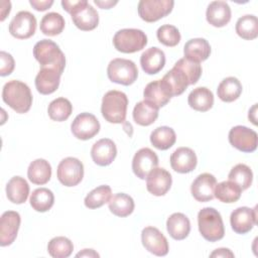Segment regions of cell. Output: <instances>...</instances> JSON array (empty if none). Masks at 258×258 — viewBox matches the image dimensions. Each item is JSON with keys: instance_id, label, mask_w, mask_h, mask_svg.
I'll return each mask as SVG.
<instances>
[{"instance_id": "9", "label": "cell", "mask_w": 258, "mask_h": 258, "mask_svg": "<svg viewBox=\"0 0 258 258\" xmlns=\"http://www.w3.org/2000/svg\"><path fill=\"white\" fill-rule=\"evenodd\" d=\"M173 5L172 0H141L138 3V14L146 22H155L167 16Z\"/></svg>"}, {"instance_id": "20", "label": "cell", "mask_w": 258, "mask_h": 258, "mask_svg": "<svg viewBox=\"0 0 258 258\" xmlns=\"http://www.w3.org/2000/svg\"><path fill=\"white\" fill-rule=\"evenodd\" d=\"M198 163L195 151L189 147H178L170 155V165L172 169L179 173L192 171Z\"/></svg>"}, {"instance_id": "50", "label": "cell", "mask_w": 258, "mask_h": 258, "mask_svg": "<svg viewBox=\"0 0 258 258\" xmlns=\"http://www.w3.org/2000/svg\"><path fill=\"white\" fill-rule=\"evenodd\" d=\"M256 108H257V104H255L250 110H249V114H248V118H249V120L254 124V125H256L257 124V122H256Z\"/></svg>"}, {"instance_id": "36", "label": "cell", "mask_w": 258, "mask_h": 258, "mask_svg": "<svg viewBox=\"0 0 258 258\" xmlns=\"http://www.w3.org/2000/svg\"><path fill=\"white\" fill-rule=\"evenodd\" d=\"M241 192L242 189L236 183L226 180L216 184L214 196L222 203L232 204L240 199Z\"/></svg>"}, {"instance_id": "41", "label": "cell", "mask_w": 258, "mask_h": 258, "mask_svg": "<svg viewBox=\"0 0 258 258\" xmlns=\"http://www.w3.org/2000/svg\"><path fill=\"white\" fill-rule=\"evenodd\" d=\"M112 189L109 185H100L91 190L85 198V206L89 209H98L110 201Z\"/></svg>"}, {"instance_id": "26", "label": "cell", "mask_w": 258, "mask_h": 258, "mask_svg": "<svg viewBox=\"0 0 258 258\" xmlns=\"http://www.w3.org/2000/svg\"><path fill=\"white\" fill-rule=\"evenodd\" d=\"M166 229L172 239L183 240L190 232V222L184 214L174 213L167 219Z\"/></svg>"}, {"instance_id": "17", "label": "cell", "mask_w": 258, "mask_h": 258, "mask_svg": "<svg viewBox=\"0 0 258 258\" xmlns=\"http://www.w3.org/2000/svg\"><path fill=\"white\" fill-rule=\"evenodd\" d=\"M160 84L170 98L181 95L189 86L187 77L175 66L163 76L160 80Z\"/></svg>"}, {"instance_id": "28", "label": "cell", "mask_w": 258, "mask_h": 258, "mask_svg": "<svg viewBox=\"0 0 258 258\" xmlns=\"http://www.w3.org/2000/svg\"><path fill=\"white\" fill-rule=\"evenodd\" d=\"M187 103L189 107L196 111L207 112L214 105V95L210 89L199 87L189 93Z\"/></svg>"}, {"instance_id": "12", "label": "cell", "mask_w": 258, "mask_h": 258, "mask_svg": "<svg viewBox=\"0 0 258 258\" xmlns=\"http://www.w3.org/2000/svg\"><path fill=\"white\" fill-rule=\"evenodd\" d=\"M36 29V18L28 11H19L9 23L10 34L17 39L31 37Z\"/></svg>"}, {"instance_id": "24", "label": "cell", "mask_w": 258, "mask_h": 258, "mask_svg": "<svg viewBox=\"0 0 258 258\" xmlns=\"http://www.w3.org/2000/svg\"><path fill=\"white\" fill-rule=\"evenodd\" d=\"M140 64L142 70L148 75L159 73L165 64L164 52L156 47H150L142 52L140 56Z\"/></svg>"}, {"instance_id": "22", "label": "cell", "mask_w": 258, "mask_h": 258, "mask_svg": "<svg viewBox=\"0 0 258 258\" xmlns=\"http://www.w3.org/2000/svg\"><path fill=\"white\" fill-rule=\"evenodd\" d=\"M61 74L52 68H41L35 77V88L42 95L55 92L59 86Z\"/></svg>"}, {"instance_id": "39", "label": "cell", "mask_w": 258, "mask_h": 258, "mask_svg": "<svg viewBox=\"0 0 258 258\" xmlns=\"http://www.w3.org/2000/svg\"><path fill=\"white\" fill-rule=\"evenodd\" d=\"M63 17L56 12H49L45 14L40 21V31L48 36H54L62 32L64 28Z\"/></svg>"}, {"instance_id": "6", "label": "cell", "mask_w": 258, "mask_h": 258, "mask_svg": "<svg viewBox=\"0 0 258 258\" xmlns=\"http://www.w3.org/2000/svg\"><path fill=\"white\" fill-rule=\"evenodd\" d=\"M113 44L118 51L133 53L145 47L147 44V36L141 29L124 28L115 33Z\"/></svg>"}, {"instance_id": "37", "label": "cell", "mask_w": 258, "mask_h": 258, "mask_svg": "<svg viewBox=\"0 0 258 258\" xmlns=\"http://www.w3.org/2000/svg\"><path fill=\"white\" fill-rule=\"evenodd\" d=\"M235 28L237 34L243 39H255L258 36V19L252 14L244 15L237 20Z\"/></svg>"}, {"instance_id": "33", "label": "cell", "mask_w": 258, "mask_h": 258, "mask_svg": "<svg viewBox=\"0 0 258 258\" xmlns=\"http://www.w3.org/2000/svg\"><path fill=\"white\" fill-rule=\"evenodd\" d=\"M176 140L175 132L172 128L167 126H160L154 129L150 134L151 144L159 150L169 149Z\"/></svg>"}, {"instance_id": "1", "label": "cell", "mask_w": 258, "mask_h": 258, "mask_svg": "<svg viewBox=\"0 0 258 258\" xmlns=\"http://www.w3.org/2000/svg\"><path fill=\"white\" fill-rule=\"evenodd\" d=\"M61 6L72 15L73 22L79 29L90 31L98 26L99 14L97 10L88 3L87 0H62Z\"/></svg>"}, {"instance_id": "10", "label": "cell", "mask_w": 258, "mask_h": 258, "mask_svg": "<svg viewBox=\"0 0 258 258\" xmlns=\"http://www.w3.org/2000/svg\"><path fill=\"white\" fill-rule=\"evenodd\" d=\"M230 144L242 152H253L257 148L258 136L257 133L242 125L233 127L229 132Z\"/></svg>"}, {"instance_id": "43", "label": "cell", "mask_w": 258, "mask_h": 258, "mask_svg": "<svg viewBox=\"0 0 258 258\" xmlns=\"http://www.w3.org/2000/svg\"><path fill=\"white\" fill-rule=\"evenodd\" d=\"M157 39L165 46H175L180 41V33L174 25L164 24L156 31Z\"/></svg>"}, {"instance_id": "18", "label": "cell", "mask_w": 258, "mask_h": 258, "mask_svg": "<svg viewBox=\"0 0 258 258\" xmlns=\"http://www.w3.org/2000/svg\"><path fill=\"white\" fill-rule=\"evenodd\" d=\"M172 183L171 174L162 167L153 168L146 177L147 190L156 197L164 196Z\"/></svg>"}, {"instance_id": "38", "label": "cell", "mask_w": 258, "mask_h": 258, "mask_svg": "<svg viewBox=\"0 0 258 258\" xmlns=\"http://www.w3.org/2000/svg\"><path fill=\"white\" fill-rule=\"evenodd\" d=\"M72 112H73L72 103L63 97H60L51 101L47 108V113L49 118L56 122L66 121L71 116Z\"/></svg>"}, {"instance_id": "19", "label": "cell", "mask_w": 258, "mask_h": 258, "mask_svg": "<svg viewBox=\"0 0 258 258\" xmlns=\"http://www.w3.org/2000/svg\"><path fill=\"white\" fill-rule=\"evenodd\" d=\"M217 184L216 177L208 172H204L196 177L190 186L192 197L201 203L212 201L214 196L215 186Z\"/></svg>"}, {"instance_id": "5", "label": "cell", "mask_w": 258, "mask_h": 258, "mask_svg": "<svg viewBox=\"0 0 258 258\" xmlns=\"http://www.w3.org/2000/svg\"><path fill=\"white\" fill-rule=\"evenodd\" d=\"M198 225L201 235L210 242L223 239L225 228L221 214L214 208H204L198 214Z\"/></svg>"}, {"instance_id": "7", "label": "cell", "mask_w": 258, "mask_h": 258, "mask_svg": "<svg viewBox=\"0 0 258 258\" xmlns=\"http://www.w3.org/2000/svg\"><path fill=\"white\" fill-rule=\"evenodd\" d=\"M107 75L111 82L129 86L137 80L138 70L134 61L130 59L114 58L108 64Z\"/></svg>"}, {"instance_id": "47", "label": "cell", "mask_w": 258, "mask_h": 258, "mask_svg": "<svg viewBox=\"0 0 258 258\" xmlns=\"http://www.w3.org/2000/svg\"><path fill=\"white\" fill-rule=\"evenodd\" d=\"M210 257H234V253L231 252L230 249L227 248H219L216 249Z\"/></svg>"}, {"instance_id": "44", "label": "cell", "mask_w": 258, "mask_h": 258, "mask_svg": "<svg viewBox=\"0 0 258 258\" xmlns=\"http://www.w3.org/2000/svg\"><path fill=\"white\" fill-rule=\"evenodd\" d=\"M175 67L180 69L184 75L187 77L189 85H195L202 76V67L200 63L191 61L185 57L178 59L175 63Z\"/></svg>"}, {"instance_id": "49", "label": "cell", "mask_w": 258, "mask_h": 258, "mask_svg": "<svg viewBox=\"0 0 258 258\" xmlns=\"http://www.w3.org/2000/svg\"><path fill=\"white\" fill-rule=\"evenodd\" d=\"M76 257H99V254L93 249H84L82 252H79Z\"/></svg>"}, {"instance_id": "29", "label": "cell", "mask_w": 258, "mask_h": 258, "mask_svg": "<svg viewBox=\"0 0 258 258\" xmlns=\"http://www.w3.org/2000/svg\"><path fill=\"white\" fill-rule=\"evenodd\" d=\"M29 195V185L21 176H13L6 184V196L8 200L16 205L26 202Z\"/></svg>"}, {"instance_id": "30", "label": "cell", "mask_w": 258, "mask_h": 258, "mask_svg": "<svg viewBox=\"0 0 258 258\" xmlns=\"http://www.w3.org/2000/svg\"><path fill=\"white\" fill-rule=\"evenodd\" d=\"M27 176L34 184H45L51 177V166L45 159L37 158L29 164Z\"/></svg>"}, {"instance_id": "42", "label": "cell", "mask_w": 258, "mask_h": 258, "mask_svg": "<svg viewBox=\"0 0 258 258\" xmlns=\"http://www.w3.org/2000/svg\"><path fill=\"white\" fill-rule=\"evenodd\" d=\"M74 250L73 242L67 237H54L47 245L48 254L53 258H67Z\"/></svg>"}, {"instance_id": "15", "label": "cell", "mask_w": 258, "mask_h": 258, "mask_svg": "<svg viewBox=\"0 0 258 258\" xmlns=\"http://www.w3.org/2000/svg\"><path fill=\"white\" fill-rule=\"evenodd\" d=\"M231 227L237 234H246L250 232L257 223L256 207L250 209L248 207H240L234 210L230 216Z\"/></svg>"}, {"instance_id": "14", "label": "cell", "mask_w": 258, "mask_h": 258, "mask_svg": "<svg viewBox=\"0 0 258 258\" xmlns=\"http://www.w3.org/2000/svg\"><path fill=\"white\" fill-rule=\"evenodd\" d=\"M158 156L148 147L139 149L132 159V170L140 179H145L148 173L158 165Z\"/></svg>"}, {"instance_id": "23", "label": "cell", "mask_w": 258, "mask_h": 258, "mask_svg": "<svg viewBox=\"0 0 258 258\" xmlns=\"http://www.w3.org/2000/svg\"><path fill=\"white\" fill-rule=\"evenodd\" d=\"M231 8L225 1H213L206 12L207 21L215 27H223L231 20Z\"/></svg>"}, {"instance_id": "32", "label": "cell", "mask_w": 258, "mask_h": 258, "mask_svg": "<svg viewBox=\"0 0 258 258\" xmlns=\"http://www.w3.org/2000/svg\"><path fill=\"white\" fill-rule=\"evenodd\" d=\"M108 205L110 212L121 218L131 215L135 207L133 199L124 192H119L111 197Z\"/></svg>"}, {"instance_id": "11", "label": "cell", "mask_w": 258, "mask_h": 258, "mask_svg": "<svg viewBox=\"0 0 258 258\" xmlns=\"http://www.w3.org/2000/svg\"><path fill=\"white\" fill-rule=\"evenodd\" d=\"M71 130L74 136L81 140H89L100 131V123L95 115L91 113H81L73 121Z\"/></svg>"}, {"instance_id": "4", "label": "cell", "mask_w": 258, "mask_h": 258, "mask_svg": "<svg viewBox=\"0 0 258 258\" xmlns=\"http://www.w3.org/2000/svg\"><path fill=\"white\" fill-rule=\"evenodd\" d=\"M128 98L125 93L117 90L107 92L102 100L101 112L106 121L114 124L123 123L126 119Z\"/></svg>"}, {"instance_id": "3", "label": "cell", "mask_w": 258, "mask_h": 258, "mask_svg": "<svg viewBox=\"0 0 258 258\" xmlns=\"http://www.w3.org/2000/svg\"><path fill=\"white\" fill-rule=\"evenodd\" d=\"M33 55L41 68H52L62 74L66 67V56L59 46L50 39H42L35 43Z\"/></svg>"}, {"instance_id": "8", "label": "cell", "mask_w": 258, "mask_h": 258, "mask_svg": "<svg viewBox=\"0 0 258 258\" xmlns=\"http://www.w3.org/2000/svg\"><path fill=\"white\" fill-rule=\"evenodd\" d=\"M56 176L64 186H75L84 177V165L76 157H66L57 165Z\"/></svg>"}, {"instance_id": "13", "label": "cell", "mask_w": 258, "mask_h": 258, "mask_svg": "<svg viewBox=\"0 0 258 258\" xmlns=\"http://www.w3.org/2000/svg\"><path fill=\"white\" fill-rule=\"evenodd\" d=\"M141 241L144 248L156 256H165L169 246L165 236L155 227H145L141 232Z\"/></svg>"}, {"instance_id": "45", "label": "cell", "mask_w": 258, "mask_h": 258, "mask_svg": "<svg viewBox=\"0 0 258 258\" xmlns=\"http://www.w3.org/2000/svg\"><path fill=\"white\" fill-rule=\"evenodd\" d=\"M0 59H1V68H0V76L5 77L9 76L15 67L14 59L12 55L6 51L0 52Z\"/></svg>"}, {"instance_id": "35", "label": "cell", "mask_w": 258, "mask_h": 258, "mask_svg": "<svg viewBox=\"0 0 258 258\" xmlns=\"http://www.w3.org/2000/svg\"><path fill=\"white\" fill-rule=\"evenodd\" d=\"M158 110L145 101L138 102L133 109V119L140 126H149L157 119Z\"/></svg>"}, {"instance_id": "25", "label": "cell", "mask_w": 258, "mask_h": 258, "mask_svg": "<svg viewBox=\"0 0 258 258\" xmlns=\"http://www.w3.org/2000/svg\"><path fill=\"white\" fill-rule=\"evenodd\" d=\"M184 57L200 63L206 60L211 54V45L205 38H191L183 46Z\"/></svg>"}, {"instance_id": "40", "label": "cell", "mask_w": 258, "mask_h": 258, "mask_svg": "<svg viewBox=\"0 0 258 258\" xmlns=\"http://www.w3.org/2000/svg\"><path fill=\"white\" fill-rule=\"evenodd\" d=\"M228 177L230 181L236 183L243 191L250 187L253 180V173L248 165L239 163L231 169Z\"/></svg>"}, {"instance_id": "16", "label": "cell", "mask_w": 258, "mask_h": 258, "mask_svg": "<svg viewBox=\"0 0 258 258\" xmlns=\"http://www.w3.org/2000/svg\"><path fill=\"white\" fill-rule=\"evenodd\" d=\"M20 215L14 211L4 212L0 220V245L2 247L11 245L17 237L20 227Z\"/></svg>"}, {"instance_id": "27", "label": "cell", "mask_w": 258, "mask_h": 258, "mask_svg": "<svg viewBox=\"0 0 258 258\" xmlns=\"http://www.w3.org/2000/svg\"><path fill=\"white\" fill-rule=\"evenodd\" d=\"M143 101L156 109L165 106L170 101V96L162 88L160 80H156L147 84L143 91Z\"/></svg>"}, {"instance_id": "46", "label": "cell", "mask_w": 258, "mask_h": 258, "mask_svg": "<svg viewBox=\"0 0 258 258\" xmlns=\"http://www.w3.org/2000/svg\"><path fill=\"white\" fill-rule=\"evenodd\" d=\"M30 5L37 11H44L48 9L52 4V0H44V1H39V0H30L29 1Z\"/></svg>"}, {"instance_id": "31", "label": "cell", "mask_w": 258, "mask_h": 258, "mask_svg": "<svg viewBox=\"0 0 258 258\" xmlns=\"http://www.w3.org/2000/svg\"><path fill=\"white\" fill-rule=\"evenodd\" d=\"M242 93V85L240 81L235 77L225 78L217 89L218 97L226 103L234 102Z\"/></svg>"}, {"instance_id": "48", "label": "cell", "mask_w": 258, "mask_h": 258, "mask_svg": "<svg viewBox=\"0 0 258 258\" xmlns=\"http://www.w3.org/2000/svg\"><path fill=\"white\" fill-rule=\"evenodd\" d=\"M96 5H98L100 8L102 9H110L111 7H113L114 5H116L118 2L117 1H111V0H108V1H100V0H95L94 1Z\"/></svg>"}, {"instance_id": "34", "label": "cell", "mask_w": 258, "mask_h": 258, "mask_svg": "<svg viewBox=\"0 0 258 258\" xmlns=\"http://www.w3.org/2000/svg\"><path fill=\"white\" fill-rule=\"evenodd\" d=\"M30 206L36 212L44 213L51 209L54 204V196L52 191L46 187L36 188L30 195Z\"/></svg>"}, {"instance_id": "2", "label": "cell", "mask_w": 258, "mask_h": 258, "mask_svg": "<svg viewBox=\"0 0 258 258\" xmlns=\"http://www.w3.org/2000/svg\"><path fill=\"white\" fill-rule=\"evenodd\" d=\"M2 99L4 103L19 114L28 112L32 105V95L29 87L17 80L9 81L4 85Z\"/></svg>"}, {"instance_id": "21", "label": "cell", "mask_w": 258, "mask_h": 258, "mask_svg": "<svg viewBox=\"0 0 258 258\" xmlns=\"http://www.w3.org/2000/svg\"><path fill=\"white\" fill-rule=\"evenodd\" d=\"M117 155V147L109 138H102L94 143L91 149L93 161L100 166H107L113 162Z\"/></svg>"}]
</instances>
